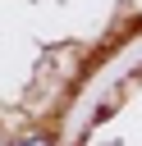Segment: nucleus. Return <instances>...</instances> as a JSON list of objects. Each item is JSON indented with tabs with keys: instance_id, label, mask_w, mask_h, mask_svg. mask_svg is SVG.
Here are the masks:
<instances>
[{
	"instance_id": "obj_1",
	"label": "nucleus",
	"mask_w": 142,
	"mask_h": 146,
	"mask_svg": "<svg viewBox=\"0 0 142 146\" xmlns=\"http://www.w3.org/2000/svg\"><path fill=\"white\" fill-rule=\"evenodd\" d=\"M14 146H55V141H50V137H46V132H32V137H18V141H14Z\"/></svg>"
}]
</instances>
